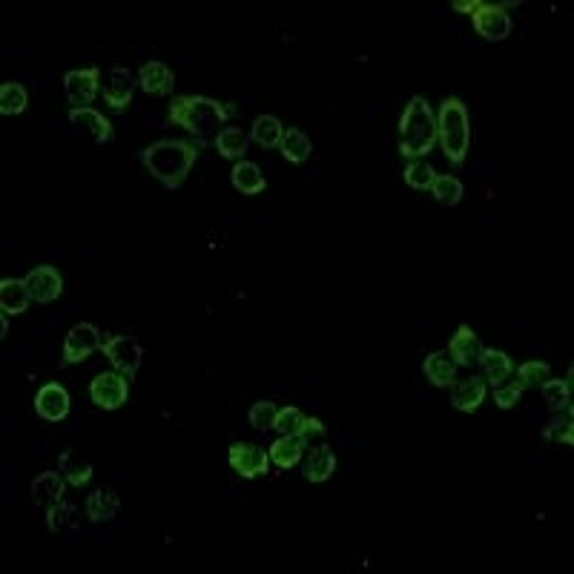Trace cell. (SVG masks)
Listing matches in <instances>:
<instances>
[{
    "instance_id": "obj_1",
    "label": "cell",
    "mask_w": 574,
    "mask_h": 574,
    "mask_svg": "<svg viewBox=\"0 0 574 574\" xmlns=\"http://www.w3.org/2000/svg\"><path fill=\"white\" fill-rule=\"evenodd\" d=\"M236 115V106L224 104L219 98L207 96H176L170 104V124L187 129L195 138V144L204 150L207 138L216 132L227 118Z\"/></svg>"
},
{
    "instance_id": "obj_2",
    "label": "cell",
    "mask_w": 574,
    "mask_h": 574,
    "mask_svg": "<svg viewBox=\"0 0 574 574\" xmlns=\"http://www.w3.org/2000/svg\"><path fill=\"white\" fill-rule=\"evenodd\" d=\"M198 155H202V146L195 141L164 138V141L144 146L141 164L146 167V172H150L153 179L162 181L167 190H179V187L187 181V176H190Z\"/></svg>"
},
{
    "instance_id": "obj_3",
    "label": "cell",
    "mask_w": 574,
    "mask_h": 574,
    "mask_svg": "<svg viewBox=\"0 0 574 574\" xmlns=\"http://www.w3.org/2000/svg\"><path fill=\"white\" fill-rule=\"evenodd\" d=\"M437 144V115L422 96H413L399 118V155L413 162L425 158Z\"/></svg>"
},
{
    "instance_id": "obj_4",
    "label": "cell",
    "mask_w": 574,
    "mask_h": 574,
    "mask_svg": "<svg viewBox=\"0 0 574 574\" xmlns=\"http://www.w3.org/2000/svg\"><path fill=\"white\" fill-rule=\"evenodd\" d=\"M437 141L453 167L465 164V155L471 150V124H469V110H465V104L457 96H448L443 106H439Z\"/></svg>"
},
{
    "instance_id": "obj_5",
    "label": "cell",
    "mask_w": 574,
    "mask_h": 574,
    "mask_svg": "<svg viewBox=\"0 0 574 574\" xmlns=\"http://www.w3.org/2000/svg\"><path fill=\"white\" fill-rule=\"evenodd\" d=\"M89 399L104 411H118L129 399V377L121 370H104L89 382Z\"/></svg>"
},
{
    "instance_id": "obj_6",
    "label": "cell",
    "mask_w": 574,
    "mask_h": 574,
    "mask_svg": "<svg viewBox=\"0 0 574 574\" xmlns=\"http://www.w3.org/2000/svg\"><path fill=\"white\" fill-rule=\"evenodd\" d=\"M505 9H509L505 4H483V0L477 4L471 23H474V32L483 37V41L497 44V41H505V37L512 35L514 23H512V15Z\"/></svg>"
},
{
    "instance_id": "obj_7",
    "label": "cell",
    "mask_w": 574,
    "mask_h": 574,
    "mask_svg": "<svg viewBox=\"0 0 574 574\" xmlns=\"http://www.w3.org/2000/svg\"><path fill=\"white\" fill-rule=\"evenodd\" d=\"M63 92H66V101L72 104V110H87L101 92V70L98 66H84V70L66 72Z\"/></svg>"
},
{
    "instance_id": "obj_8",
    "label": "cell",
    "mask_w": 574,
    "mask_h": 574,
    "mask_svg": "<svg viewBox=\"0 0 574 574\" xmlns=\"http://www.w3.org/2000/svg\"><path fill=\"white\" fill-rule=\"evenodd\" d=\"M104 342H106V337H104V333H101L96 325H89V322L75 325L70 333H66V342H63V362H66V365L84 362V359H89L92 354L104 348Z\"/></svg>"
},
{
    "instance_id": "obj_9",
    "label": "cell",
    "mask_w": 574,
    "mask_h": 574,
    "mask_svg": "<svg viewBox=\"0 0 574 574\" xmlns=\"http://www.w3.org/2000/svg\"><path fill=\"white\" fill-rule=\"evenodd\" d=\"M104 354L112 362V368L127 373L129 379L136 377V373L141 370V365H144V348L132 337H106Z\"/></svg>"
},
{
    "instance_id": "obj_10",
    "label": "cell",
    "mask_w": 574,
    "mask_h": 574,
    "mask_svg": "<svg viewBox=\"0 0 574 574\" xmlns=\"http://www.w3.org/2000/svg\"><path fill=\"white\" fill-rule=\"evenodd\" d=\"M227 462H230V469L245 477V479H256L262 474H267V465H270V457H267V451L256 443H236L227 451Z\"/></svg>"
},
{
    "instance_id": "obj_11",
    "label": "cell",
    "mask_w": 574,
    "mask_h": 574,
    "mask_svg": "<svg viewBox=\"0 0 574 574\" xmlns=\"http://www.w3.org/2000/svg\"><path fill=\"white\" fill-rule=\"evenodd\" d=\"M136 78L127 70V66H112L104 78V101L112 112H127V106L132 104L136 96Z\"/></svg>"
},
{
    "instance_id": "obj_12",
    "label": "cell",
    "mask_w": 574,
    "mask_h": 574,
    "mask_svg": "<svg viewBox=\"0 0 574 574\" xmlns=\"http://www.w3.org/2000/svg\"><path fill=\"white\" fill-rule=\"evenodd\" d=\"M35 413L46 422H63L70 417V394L63 385L46 382L41 391L35 394Z\"/></svg>"
},
{
    "instance_id": "obj_13",
    "label": "cell",
    "mask_w": 574,
    "mask_h": 574,
    "mask_svg": "<svg viewBox=\"0 0 574 574\" xmlns=\"http://www.w3.org/2000/svg\"><path fill=\"white\" fill-rule=\"evenodd\" d=\"M70 124L78 136H87L92 144H110L115 138V129L106 118L87 106V110H70Z\"/></svg>"
},
{
    "instance_id": "obj_14",
    "label": "cell",
    "mask_w": 574,
    "mask_h": 574,
    "mask_svg": "<svg viewBox=\"0 0 574 574\" xmlns=\"http://www.w3.org/2000/svg\"><path fill=\"white\" fill-rule=\"evenodd\" d=\"M26 287H29L37 304H49L63 293V276L52 264H41L26 273Z\"/></svg>"
},
{
    "instance_id": "obj_15",
    "label": "cell",
    "mask_w": 574,
    "mask_h": 574,
    "mask_svg": "<svg viewBox=\"0 0 574 574\" xmlns=\"http://www.w3.org/2000/svg\"><path fill=\"white\" fill-rule=\"evenodd\" d=\"M486 391H488V382L483 377L453 379L451 382V405L462 413H474L486 403Z\"/></svg>"
},
{
    "instance_id": "obj_16",
    "label": "cell",
    "mask_w": 574,
    "mask_h": 574,
    "mask_svg": "<svg viewBox=\"0 0 574 574\" xmlns=\"http://www.w3.org/2000/svg\"><path fill=\"white\" fill-rule=\"evenodd\" d=\"M66 486H70V483H66L61 471H41L32 479L29 497H32V503L37 505V509H52V505L63 500Z\"/></svg>"
},
{
    "instance_id": "obj_17",
    "label": "cell",
    "mask_w": 574,
    "mask_h": 574,
    "mask_svg": "<svg viewBox=\"0 0 574 574\" xmlns=\"http://www.w3.org/2000/svg\"><path fill=\"white\" fill-rule=\"evenodd\" d=\"M448 354L457 362V368H474L479 362V354H483V342L471 330V325H460L457 333L448 342Z\"/></svg>"
},
{
    "instance_id": "obj_18",
    "label": "cell",
    "mask_w": 574,
    "mask_h": 574,
    "mask_svg": "<svg viewBox=\"0 0 574 574\" xmlns=\"http://www.w3.org/2000/svg\"><path fill=\"white\" fill-rule=\"evenodd\" d=\"M138 84L141 89L146 92V96H153V98H164V96H172V87H176V75H172V70L167 63L162 61H150V63H144L141 66V72H138Z\"/></svg>"
},
{
    "instance_id": "obj_19",
    "label": "cell",
    "mask_w": 574,
    "mask_h": 574,
    "mask_svg": "<svg viewBox=\"0 0 574 574\" xmlns=\"http://www.w3.org/2000/svg\"><path fill=\"white\" fill-rule=\"evenodd\" d=\"M58 471L72 488H81L92 479V462L81 448H66L58 457Z\"/></svg>"
},
{
    "instance_id": "obj_20",
    "label": "cell",
    "mask_w": 574,
    "mask_h": 574,
    "mask_svg": "<svg viewBox=\"0 0 574 574\" xmlns=\"http://www.w3.org/2000/svg\"><path fill=\"white\" fill-rule=\"evenodd\" d=\"M32 304V293L26 287V279H4L0 282V311L6 316L26 313Z\"/></svg>"
},
{
    "instance_id": "obj_21",
    "label": "cell",
    "mask_w": 574,
    "mask_h": 574,
    "mask_svg": "<svg viewBox=\"0 0 574 574\" xmlns=\"http://www.w3.org/2000/svg\"><path fill=\"white\" fill-rule=\"evenodd\" d=\"M479 370H483V379L491 382L494 388L497 385H503L505 379L514 373V362H512V356L505 354V351H494V348H483V354H479Z\"/></svg>"
},
{
    "instance_id": "obj_22",
    "label": "cell",
    "mask_w": 574,
    "mask_h": 574,
    "mask_svg": "<svg viewBox=\"0 0 574 574\" xmlns=\"http://www.w3.org/2000/svg\"><path fill=\"white\" fill-rule=\"evenodd\" d=\"M422 370L437 388H451V382L457 379V362H453L448 351H434L425 356Z\"/></svg>"
},
{
    "instance_id": "obj_23",
    "label": "cell",
    "mask_w": 574,
    "mask_h": 574,
    "mask_svg": "<svg viewBox=\"0 0 574 574\" xmlns=\"http://www.w3.org/2000/svg\"><path fill=\"white\" fill-rule=\"evenodd\" d=\"M230 181L242 195H259V193H264V187H267V179H264L262 167L253 164V162H236L233 170H230Z\"/></svg>"
},
{
    "instance_id": "obj_24",
    "label": "cell",
    "mask_w": 574,
    "mask_h": 574,
    "mask_svg": "<svg viewBox=\"0 0 574 574\" xmlns=\"http://www.w3.org/2000/svg\"><path fill=\"white\" fill-rule=\"evenodd\" d=\"M87 517L92 520V523H110V520L118 517V512H121V500H118V494L115 491H92L89 497H87Z\"/></svg>"
},
{
    "instance_id": "obj_25",
    "label": "cell",
    "mask_w": 574,
    "mask_h": 574,
    "mask_svg": "<svg viewBox=\"0 0 574 574\" xmlns=\"http://www.w3.org/2000/svg\"><path fill=\"white\" fill-rule=\"evenodd\" d=\"M250 146V132L238 129V127H224L216 136V150L227 162H245V153Z\"/></svg>"
},
{
    "instance_id": "obj_26",
    "label": "cell",
    "mask_w": 574,
    "mask_h": 574,
    "mask_svg": "<svg viewBox=\"0 0 574 574\" xmlns=\"http://www.w3.org/2000/svg\"><path fill=\"white\" fill-rule=\"evenodd\" d=\"M333 471H337V453H333V448H328V445L313 448L308 462H304V479H311V483L319 486V483H328Z\"/></svg>"
},
{
    "instance_id": "obj_27",
    "label": "cell",
    "mask_w": 574,
    "mask_h": 574,
    "mask_svg": "<svg viewBox=\"0 0 574 574\" xmlns=\"http://www.w3.org/2000/svg\"><path fill=\"white\" fill-rule=\"evenodd\" d=\"M302 451H304V439L299 434H293V437H279L276 443L267 448V457H270V462L279 465V469H293V465H299Z\"/></svg>"
},
{
    "instance_id": "obj_28",
    "label": "cell",
    "mask_w": 574,
    "mask_h": 574,
    "mask_svg": "<svg viewBox=\"0 0 574 574\" xmlns=\"http://www.w3.org/2000/svg\"><path fill=\"white\" fill-rule=\"evenodd\" d=\"M46 526L52 534H58V537H63V534H72L78 526H81V517H78V505L75 503H55L52 509H46Z\"/></svg>"
},
{
    "instance_id": "obj_29",
    "label": "cell",
    "mask_w": 574,
    "mask_h": 574,
    "mask_svg": "<svg viewBox=\"0 0 574 574\" xmlns=\"http://www.w3.org/2000/svg\"><path fill=\"white\" fill-rule=\"evenodd\" d=\"M285 127L276 115H259L250 127V141H256L262 150H276L282 144Z\"/></svg>"
},
{
    "instance_id": "obj_30",
    "label": "cell",
    "mask_w": 574,
    "mask_h": 574,
    "mask_svg": "<svg viewBox=\"0 0 574 574\" xmlns=\"http://www.w3.org/2000/svg\"><path fill=\"white\" fill-rule=\"evenodd\" d=\"M279 150H282V155L287 158L290 164H304L311 158V153H313V144L302 129L287 127L285 136H282V144H279Z\"/></svg>"
},
{
    "instance_id": "obj_31",
    "label": "cell",
    "mask_w": 574,
    "mask_h": 574,
    "mask_svg": "<svg viewBox=\"0 0 574 574\" xmlns=\"http://www.w3.org/2000/svg\"><path fill=\"white\" fill-rule=\"evenodd\" d=\"M431 195L437 204L443 207H457L465 195V187L457 176H437L434 184H431Z\"/></svg>"
},
{
    "instance_id": "obj_32",
    "label": "cell",
    "mask_w": 574,
    "mask_h": 574,
    "mask_svg": "<svg viewBox=\"0 0 574 574\" xmlns=\"http://www.w3.org/2000/svg\"><path fill=\"white\" fill-rule=\"evenodd\" d=\"M540 391H543V399L549 403V411L552 413H563L569 411V394H571V382L569 379H545L540 385Z\"/></svg>"
},
{
    "instance_id": "obj_33",
    "label": "cell",
    "mask_w": 574,
    "mask_h": 574,
    "mask_svg": "<svg viewBox=\"0 0 574 574\" xmlns=\"http://www.w3.org/2000/svg\"><path fill=\"white\" fill-rule=\"evenodd\" d=\"M29 104V92H26L23 84L18 81H9L0 87V112L4 115H21Z\"/></svg>"
},
{
    "instance_id": "obj_34",
    "label": "cell",
    "mask_w": 574,
    "mask_h": 574,
    "mask_svg": "<svg viewBox=\"0 0 574 574\" xmlns=\"http://www.w3.org/2000/svg\"><path fill=\"white\" fill-rule=\"evenodd\" d=\"M434 179H437V172L428 162H425V158H413V162H408L405 184L411 187V190H431Z\"/></svg>"
},
{
    "instance_id": "obj_35",
    "label": "cell",
    "mask_w": 574,
    "mask_h": 574,
    "mask_svg": "<svg viewBox=\"0 0 574 574\" xmlns=\"http://www.w3.org/2000/svg\"><path fill=\"white\" fill-rule=\"evenodd\" d=\"M545 443H557V445H571L574 443V425H571V408L566 411V417H554L549 425L543 428Z\"/></svg>"
},
{
    "instance_id": "obj_36",
    "label": "cell",
    "mask_w": 574,
    "mask_h": 574,
    "mask_svg": "<svg viewBox=\"0 0 574 574\" xmlns=\"http://www.w3.org/2000/svg\"><path fill=\"white\" fill-rule=\"evenodd\" d=\"M517 377L523 388H540V385L552 377V365L540 362V359H531V362H523L517 368Z\"/></svg>"
},
{
    "instance_id": "obj_37",
    "label": "cell",
    "mask_w": 574,
    "mask_h": 574,
    "mask_svg": "<svg viewBox=\"0 0 574 574\" xmlns=\"http://www.w3.org/2000/svg\"><path fill=\"white\" fill-rule=\"evenodd\" d=\"M302 422H304V413L299 408H279L276 411V420H273V428L279 431V437H293L302 431Z\"/></svg>"
},
{
    "instance_id": "obj_38",
    "label": "cell",
    "mask_w": 574,
    "mask_h": 574,
    "mask_svg": "<svg viewBox=\"0 0 574 574\" xmlns=\"http://www.w3.org/2000/svg\"><path fill=\"white\" fill-rule=\"evenodd\" d=\"M276 405L273 403H256L247 411V422L253 425L256 431H270L273 428V420H276Z\"/></svg>"
},
{
    "instance_id": "obj_39",
    "label": "cell",
    "mask_w": 574,
    "mask_h": 574,
    "mask_svg": "<svg viewBox=\"0 0 574 574\" xmlns=\"http://www.w3.org/2000/svg\"><path fill=\"white\" fill-rule=\"evenodd\" d=\"M523 385L520 382H512V385H497V391H494V403H497V408L503 411H512L520 399H523Z\"/></svg>"
},
{
    "instance_id": "obj_40",
    "label": "cell",
    "mask_w": 574,
    "mask_h": 574,
    "mask_svg": "<svg viewBox=\"0 0 574 574\" xmlns=\"http://www.w3.org/2000/svg\"><path fill=\"white\" fill-rule=\"evenodd\" d=\"M325 434H328V428H325L322 420H319V417H304L302 431H299V437L304 439V443H311V439H322Z\"/></svg>"
},
{
    "instance_id": "obj_41",
    "label": "cell",
    "mask_w": 574,
    "mask_h": 574,
    "mask_svg": "<svg viewBox=\"0 0 574 574\" xmlns=\"http://www.w3.org/2000/svg\"><path fill=\"white\" fill-rule=\"evenodd\" d=\"M477 4H479V0H451V9L460 12V15H474Z\"/></svg>"
},
{
    "instance_id": "obj_42",
    "label": "cell",
    "mask_w": 574,
    "mask_h": 574,
    "mask_svg": "<svg viewBox=\"0 0 574 574\" xmlns=\"http://www.w3.org/2000/svg\"><path fill=\"white\" fill-rule=\"evenodd\" d=\"M6 333H9V316L4 313L0 316V339H6Z\"/></svg>"
}]
</instances>
